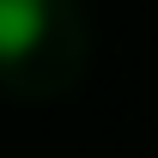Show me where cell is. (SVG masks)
<instances>
[{"instance_id":"1","label":"cell","mask_w":158,"mask_h":158,"mask_svg":"<svg viewBox=\"0 0 158 158\" xmlns=\"http://www.w3.org/2000/svg\"><path fill=\"white\" fill-rule=\"evenodd\" d=\"M49 31V6L43 0H0V61L31 55Z\"/></svg>"}]
</instances>
